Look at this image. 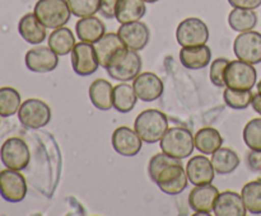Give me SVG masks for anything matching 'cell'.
Segmentation results:
<instances>
[{"instance_id":"cell-37","label":"cell","mask_w":261,"mask_h":216,"mask_svg":"<svg viewBox=\"0 0 261 216\" xmlns=\"http://www.w3.org/2000/svg\"><path fill=\"white\" fill-rule=\"evenodd\" d=\"M229 64L228 58L218 57L213 60L211 65V81L213 85L217 88H226V83H224V70H226L227 65Z\"/></svg>"},{"instance_id":"cell-42","label":"cell","mask_w":261,"mask_h":216,"mask_svg":"<svg viewBox=\"0 0 261 216\" xmlns=\"http://www.w3.org/2000/svg\"><path fill=\"white\" fill-rule=\"evenodd\" d=\"M257 93H261V80L257 83Z\"/></svg>"},{"instance_id":"cell-18","label":"cell","mask_w":261,"mask_h":216,"mask_svg":"<svg viewBox=\"0 0 261 216\" xmlns=\"http://www.w3.org/2000/svg\"><path fill=\"white\" fill-rule=\"evenodd\" d=\"M186 174L194 186L209 184L216 177V170L211 159L204 155H195L188 162Z\"/></svg>"},{"instance_id":"cell-39","label":"cell","mask_w":261,"mask_h":216,"mask_svg":"<svg viewBox=\"0 0 261 216\" xmlns=\"http://www.w3.org/2000/svg\"><path fill=\"white\" fill-rule=\"evenodd\" d=\"M229 4L233 8H241V9H257L261 5V0H228Z\"/></svg>"},{"instance_id":"cell-26","label":"cell","mask_w":261,"mask_h":216,"mask_svg":"<svg viewBox=\"0 0 261 216\" xmlns=\"http://www.w3.org/2000/svg\"><path fill=\"white\" fill-rule=\"evenodd\" d=\"M194 141H195V149H198L201 154L212 155L222 146L223 137L218 130L213 127H204L196 132Z\"/></svg>"},{"instance_id":"cell-32","label":"cell","mask_w":261,"mask_h":216,"mask_svg":"<svg viewBox=\"0 0 261 216\" xmlns=\"http://www.w3.org/2000/svg\"><path fill=\"white\" fill-rule=\"evenodd\" d=\"M20 104V94L17 89L12 86L0 88V116L10 117L18 113Z\"/></svg>"},{"instance_id":"cell-3","label":"cell","mask_w":261,"mask_h":216,"mask_svg":"<svg viewBox=\"0 0 261 216\" xmlns=\"http://www.w3.org/2000/svg\"><path fill=\"white\" fill-rule=\"evenodd\" d=\"M143 61L138 55V51L122 48L115 55L111 63L106 68L107 73L112 79L119 81L134 80L142 71Z\"/></svg>"},{"instance_id":"cell-10","label":"cell","mask_w":261,"mask_h":216,"mask_svg":"<svg viewBox=\"0 0 261 216\" xmlns=\"http://www.w3.org/2000/svg\"><path fill=\"white\" fill-rule=\"evenodd\" d=\"M233 52L239 60L251 65L261 63V33L247 30L240 33L233 42Z\"/></svg>"},{"instance_id":"cell-20","label":"cell","mask_w":261,"mask_h":216,"mask_svg":"<svg viewBox=\"0 0 261 216\" xmlns=\"http://www.w3.org/2000/svg\"><path fill=\"white\" fill-rule=\"evenodd\" d=\"M18 32L23 40L31 45H40L46 38V27L38 20L35 13H28L20 18Z\"/></svg>"},{"instance_id":"cell-24","label":"cell","mask_w":261,"mask_h":216,"mask_svg":"<svg viewBox=\"0 0 261 216\" xmlns=\"http://www.w3.org/2000/svg\"><path fill=\"white\" fill-rule=\"evenodd\" d=\"M147 13L144 0H119L115 10V18L120 24L140 20Z\"/></svg>"},{"instance_id":"cell-22","label":"cell","mask_w":261,"mask_h":216,"mask_svg":"<svg viewBox=\"0 0 261 216\" xmlns=\"http://www.w3.org/2000/svg\"><path fill=\"white\" fill-rule=\"evenodd\" d=\"M99 65L106 69L119 51L125 48L124 42L117 33H105L103 37L94 43Z\"/></svg>"},{"instance_id":"cell-16","label":"cell","mask_w":261,"mask_h":216,"mask_svg":"<svg viewBox=\"0 0 261 216\" xmlns=\"http://www.w3.org/2000/svg\"><path fill=\"white\" fill-rule=\"evenodd\" d=\"M219 191L212 183L195 186L189 195V205L196 215H209L213 211Z\"/></svg>"},{"instance_id":"cell-36","label":"cell","mask_w":261,"mask_h":216,"mask_svg":"<svg viewBox=\"0 0 261 216\" xmlns=\"http://www.w3.org/2000/svg\"><path fill=\"white\" fill-rule=\"evenodd\" d=\"M180 159H176V158L170 157L166 152H158L154 157L150 158L149 164H148V174H149V178L155 182L157 180L158 174L165 169L166 167H168L170 164H173V163H177Z\"/></svg>"},{"instance_id":"cell-43","label":"cell","mask_w":261,"mask_h":216,"mask_svg":"<svg viewBox=\"0 0 261 216\" xmlns=\"http://www.w3.org/2000/svg\"><path fill=\"white\" fill-rule=\"evenodd\" d=\"M145 3H157L158 0H144Z\"/></svg>"},{"instance_id":"cell-6","label":"cell","mask_w":261,"mask_h":216,"mask_svg":"<svg viewBox=\"0 0 261 216\" xmlns=\"http://www.w3.org/2000/svg\"><path fill=\"white\" fill-rule=\"evenodd\" d=\"M51 108L47 103L37 98H30L23 102L18 111L20 124L27 129H41L51 121Z\"/></svg>"},{"instance_id":"cell-27","label":"cell","mask_w":261,"mask_h":216,"mask_svg":"<svg viewBox=\"0 0 261 216\" xmlns=\"http://www.w3.org/2000/svg\"><path fill=\"white\" fill-rule=\"evenodd\" d=\"M212 164L218 174H229L240 165V157L229 147H219L212 154Z\"/></svg>"},{"instance_id":"cell-15","label":"cell","mask_w":261,"mask_h":216,"mask_svg":"<svg viewBox=\"0 0 261 216\" xmlns=\"http://www.w3.org/2000/svg\"><path fill=\"white\" fill-rule=\"evenodd\" d=\"M133 88L137 93L138 99L143 102H153L161 98L165 90L162 79L154 73H140L133 81Z\"/></svg>"},{"instance_id":"cell-17","label":"cell","mask_w":261,"mask_h":216,"mask_svg":"<svg viewBox=\"0 0 261 216\" xmlns=\"http://www.w3.org/2000/svg\"><path fill=\"white\" fill-rule=\"evenodd\" d=\"M59 65V55L50 47L31 48L25 53V66L33 73H50Z\"/></svg>"},{"instance_id":"cell-38","label":"cell","mask_w":261,"mask_h":216,"mask_svg":"<svg viewBox=\"0 0 261 216\" xmlns=\"http://www.w3.org/2000/svg\"><path fill=\"white\" fill-rule=\"evenodd\" d=\"M119 0H101V8L99 13L102 17L112 19L115 18V10H116V4Z\"/></svg>"},{"instance_id":"cell-30","label":"cell","mask_w":261,"mask_h":216,"mask_svg":"<svg viewBox=\"0 0 261 216\" xmlns=\"http://www.w3.org/2000/svg\"><path fill=\"white\" fill-rule=\"evenodd\" d=\"M228 24L236 32L252 30L257 24V14L252 9L233 8L228 15Z\"/></svg>"},{"instance_id":"cell-11","label":"cell","mask_w":261,"mask_h":216,"mask_svg":"<svg viewBox=\"0 0 261 216\" xmlns=\"http://www.w3.org/2000/svg\"><path fill=\"white\" fill-rule=\"evenodd\" d=\"M71 66L79 76H89L98 70L99 61L93 43H75L71 51Z\"/></svg>"},{"instance_id":"cell-21","label":"cell","mask_w":261,"mask_h":216,"mask_svg":"<svg viewBox=\"0 0 261 216\" xmlns=\"http://www.w3.org/2000/svg\"><path fill=\"white\" fill-rule=\"evenodd\" d=\"M212 51L206 45L182 47L180 51V61L189 70H200L211 64Z\"/></svg>"},{"instance_id":"cell-34","label":"cell","mask_w":261,"mask_h":216,"mask_svg":"<svg viewBox=\"0 0 261 216\" xmlns=\"http://www.w3.org/2000/svg\"><path fill=\"white\" fill-rule=\"evenodd\" d=\"M242 137L250 150L261 151V118H252L247 122Z\"/></svg>"},{"instance_id":"cell-33","label":"cell","mask_w":261,"mask_h":216,"mask_svg":"<svg viewBox=\"0 0 261 216\" xmlns=\"http://www.w3.org/2000/svg\"><path fill=\"white\" fill-rule=\"evenodd\" d=\"M254 93L251 90H236L226 88L223 91L224 103L232 109H246L251 104Z\"/></svg>"},{"instance_id":"cell-25","label":"cell","mask_w":261,"mask_h":216,"mask_svg":"<svg viewBox=\"0 0 261 216\" xmlns=\"http://www.w3.org/2000/svg\"><path fill=\"white\" fill-rule=\"evenodd\" d=\"M112 91L114 86L105 79H97L89 85V99L92 104L99 111H109L114 107L112 103Z\"/></svg>"},{"instance_id":"cell-9","label":"cell","mask_w":261,"mask_h":216,"mask_svg":"<svg viewBox=\"0 0 261 216\" xmlns=\"http://www.w3.org/2000/svg\"><path fill=\"white\" fill-rule=\"evenodd\" d=\"M189 178L186 174V169L182 167L181 160L177 163L170 164L166 167L162 172L158 174L157 186L163 193L170 196L180 195L186 187H188Z\"/></svg>"},{"instance_id":"cell-8","label":"cell","mask_w":261,"mask_h":216,"mask_svg":"<svg viewBox=\"0 0 261 216\" xmlns=\"http://www.w3.org/2000/svg\"><path fill=\"white\" fill-rule=\"evenodd\" d=\"M176 38L181 47L206 45L209 40L208 25L199 18H186L176 29Z\"/></svg>"},{"instance_id":"cell-35","label":"cell","mask_w":261,"mask_h":216,"mask_svg":"<svg viewBox=\"0 0 261 216\" xmlns=\"http://www.w3.org/2000/svg\"><path fill=\"white\" fill-rule=\"evenodd\" d=\"M71 14L78 18H86L99 12L101 0H68Z\"/></svg>"},{"instance_id":"cell-14","label":"cell","mask_w":261,"mask_h":216,"mask_svg":"<svg viewBox=\"0 0 261 216\" xmlns=\"http://www.w3.org/2000/svg\"><path fill=\"white\" fill-rule=\"evenodd\" d=\"M112 147L122 157H135L140 152L143 140L137 131L127 126H120L114 131L111 137Z\"/></svg>"},{"instance_id":"cell-31","label":"cell","mask_w":261,"mask_h":216,"mask_svg":"<svg viewBox=\"0 0 261 216\" xmlns=\"http://www.w3.org/2000/svg\"><path fill=\"white\" fill-rule=\"evenodd\" d=\"M242 200L247 211L252 215L261 213V179L246 183L241 191Z\"/></svg>"},{"instance_id":"cell-1","label":"cell","mask_w":261,"mask_h":216,"mask_svg":"<svg viewBox=\"0 0 261 216\" xmlns=\"http://www.w3.org/2000/svg\"><path fill=\"white\" fill-rule=\"evenodd\" d=\"M134 130L143 141L154 144L162 139L168 130V118L162 111L145 109L135 118Z\"/></svg>"},{"instance_id":"cell-19","label":"cell","mask_w":261,"mask_h":216,"mask_svg":"<svg viewBox=\"0 0 261 216\" xmlns=\"http://www.w3.org/2000/svg\"><path fill=\"white\" fill-rule=\"evenodd\" d=\"M213 212L217 216H245L247 208L241 195L233 191H224L217 197Z\"/></svg>"},{"instance_id":"cell-40","label":"cell","mask_w":261,"mask_h":216,"mask_svg":"<svg viewBox=\"0 0 261 216\" xmlns=\"http://www.w3.org/2000/svg\"><path fill=\"white\" fill-rule=\"evenodd\" d=\"M247 164L255 172H261V151L251 150L247 155Z\"/></svg>"},{"instance_id":"cell-5","label":"cell","mask_w":261,"mask_h":216,"mask_svg":"<svg viewBox=\"0 0 261 216\" xmlns=\"http://www.w3.org/2000/svg\"><path fill=\"white\" fill-rule=\"evenodd\" d=\"M257 73L254 65L241 60L229 61L224 70V83L226 88L236 90H251L256 84Z\"/></svg>"},{"instance_id":"cell-4","label":"cell","mask_w":261,"mask_h":216,"mask_svg":"<svg viewBox=\"0 0 261 216\" xmlns=\"http://www.w3.org/2000/svg\"><path fill=\"white\" fill-rule=\"evenodd\" d=\"M33 13L46 28L51 29L64 27L71 17L68 0H38Z\"/></svg>"},{"instance_id":"cell-28","label":"cell","mask_w":261,"mask_h":216,"mask_svg":"<svg viewBox=\"0 0 261 216\" xmlns=\"http://www.w3.org/2000/svg\"><path fill=\"white\" fill-rule=\"evenodd\" d=\"M138 97L135 93L133 85H129L126 83L117 84L114 86V91H112V103H114V108L120 113H127V112L133 111L137 104Z\"/></svg>"},{"instance_id":"cell-12","label":"cell","mask_w":261,"mask_h":216,"mask_svg":"<svg viewBox=\"0 0 261 216\" xmlns=\"http://www.w3.org/2000/svg\"><path fill=\"white\" fill-rule=\"evenodd\" d=\"M27 195V182L19 170L7 169L0 172V196L8 202H20Z\"/></svg>"},{"instance_id":"cell-7","label":"cell","mask_w":261,"mask_h":216,"mask_svg":"<svg viewBox=\"0 0 261 216\" xmlns=\"http://www.w3.org/2000/svg\"><path fill=\"white\" fill-rule=\"evenodd\" d=\"M0 159L3 164L9 169H25L31 160V152L27 142L20 137H10L5 140L0 149Z\"/></svg>"},{"instance_id":"cell-13","label":"cell","mask_w":261,"mask_h":216,"mask_svg":"<svg viewBox=\"0 0 261 216\" xmlns=\"http://www.w3.org/2000/svg\"><path fill=\"white\" fill-rule=\"evenodd\" d=\"M125 47L133 51H140L147 47L150 40V30L145 23L137 20V22L125 23L117 30Z\"/></svg>"},{"instance_id":"cell-29","label":"cell","mask_w":261,"mask_h":216,"mask_svg":"<svg viewBox=\"0 0 261 216\" xmlns=\"http://www.w3.org/2000/svg\"><path fill=\"white\" fill-rule=\"evenodd\" d=\"M75 46V37L66 27L56 28L48 37V47L59 56H65L73 51Z\"/></svg>"},{"instance_id":"cell-41","label":"cell","mask_w":261,"mask_h":216,"mask_svg":"<svg viewBox=\"0 0 261 216\" xmlns=\"http://www.w3.org/2000/svg\"><path fill=\"white\" fill-rule=\"evenodd\" d=\"M251 106H252V108H254V111L257 112V113H259L261 116V93L254 94V98H252Z\"/></svg>"},{"instance_id":"cell-2","label":"cell","mask_w":261,"mask_h":216,"mask_svg":"<svg viewBox=\"0 0 261 216\" xmlns=\"http://www.w3.org/2000/svg\"><path fill=\"white\" fill-rule=\"evenodd\" d=\"M163 152L176 159H186L195 149L193 132L186 127H171L160 140Z\"/></svg>"},{"instance_id":"cell-23","label":"cell","mask_w":261,"mask_h":216,"mask_svg":"<svg viewBox=\"0 0 261 216\" xmlns=\"http://www.w3.org/2000/svg\"><path fill=\"white\" fill-rule=\"evenodd\" d=\"M76 36L83 42L96 43L101 40L106 33V25L99 18L91 15V17L81 18L75 24Z\"/></svg>"}]
</instances>
